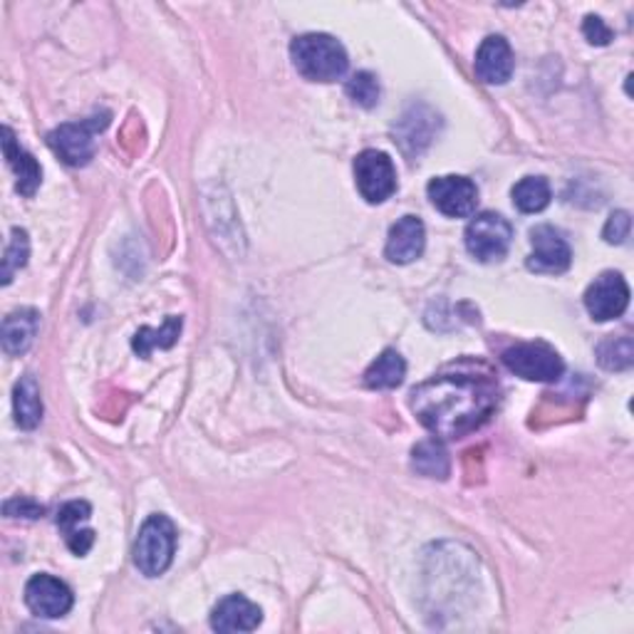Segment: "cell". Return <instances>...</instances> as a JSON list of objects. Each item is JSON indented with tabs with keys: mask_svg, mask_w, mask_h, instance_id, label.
I'll list each match as a JSON object with an SVG mask.
<instances>
[{
	"mask_svg": "<svg viewBox=\"0 0 634 634\" xmlns=\"http://www.w3.org/2000/svg\"><path fill=\"white\" fill-rule=\"evenodd\" d=\"M410 404L436 439H461L496 412L499 382L483 362L464 360L414 386Z\"/></svg>",
	"mask_w": 634,
	"mask_h": 634,
	"instance_id": "obj_1",
	"label": "cell"
},
{
	"mask_svg": "<svg viewBox=\"0 0 634 634\" xmlns=\"http://www.w3.org/2000/svg\"><path fill=\"white\" fill-rule=\"evenodd\" d=\"M290 60L310 82H335L348 72V50L325 32H308L290 42Z\"/></svg>",
	"mask_w": 634,
	"mask_h": 634,
	"instance_id": "obj_2",
	"label": "cell"
},
{
	"mask_svg": "<svg viewBox=\"0 0 634 634\" xmlns=\"http://www.w3.org/2000/svg\"><path fill=\"white\" fill-rule=\"evenodd\" d=\"M177 551V525L164 513H154L144 521L134 541V565L147 577H159L169 571Z\"/></svg>",
	"mask_w": 634,
	"mask_h": 634,
	"instance_id": "obj_3",
	"label": "cell"
},
{
	"mask_svg": "<svg viewBox=\"0 0 634 634\" xmlns=\"http://www.w3.org/2000/svg\"><path fill=\"white\" fill-rule=\"evenodd\" d=\"M110 124V112L102 117H90L82 122L60 124L48 134V144L68 167H88L94 157L97 134Z\"/></svg>",
	"mask_w": 634,
	"mask_h": 634,
	"instance_id": "obj_4",
	"label": "cell"
},
{
	"mask_svg": "<svg viewBox=\"0 0 634 634\" xmlns=\"http://www.w3.org/2000/svg\"><path fill=\"white\" fill-rule=\"evenodd\" d=\"M466 251L476 258L479 263H496L509 255L513 243V225L501 217V213H479L469 221L466 233Z\"/></svg>",
	"mask_w": 634,
	"mask_h": 634,
	"instance_id": "obj_5",
	"label": "cell"
},
{
	"mask_svg": "<svg viewBox=\"0 0 634 634\" xmlns=\"http://www.w3.org/2000/svg\"><path fill=\"white\" fill-rule=\"evenodd\" d=\"M503 364L515 378L529 382H557L565 372V362L551 345L545 342H525L503 352Z\"/></svg>",
	"mask_w": 634,
	"mask_h": 634,
	"instance_id": "obj_6",
	"label": "cell"
},
{
	"mask_svg": "<svg viewBox=\"0 0 634 634\" xmlns=\"http://www.w3.org/2000/svg\"><path fill=\"white\" fill-rule=\"evenodd\" d=\"M354 184L368 203H384L396 191V169L390 154L364 149L354 159Z\"/></svg>",
	"mask_w": 634,
	"mask_h": 634,
	"instance_id": "obj_7",
	"label": "cell"
},
{
	"mask_svg": "<svg viewBox=\"0 0 634 634\" xmlns=\"http://www.w3.org/2000/svg\"><path fill=\"white\" fill-rule=\"evenodd\" d=\"M429 201L449 219H469L479 207V189L469 177H436L426 187Z\"/></svg>",
	"mask_w": 634,
	"mask_h": 634,
	"instance_id": "obj_8",
	"label": "cell"
},
{
	"mask_svg": "<svg viewBox=\"0 0 634 634\" xmlns=\"http://www.w3.org/2000/svg\"><path fill=\"white\" fill-rule=\"evenodd\" d=\"M630 305V285L625 278L615 271H607L595 278L585 290V308L593 320L607 322L625 315Z\"/></svg>",
	"mask_w": 634,
	"mask_h": 634,
	"instance_id": "obj_9",
	"label": "cell"
},
{
	"mask_svg": "<svg viewBox=\"0 0 634 634\" xmlns=\"http://www.w3.org/2000/svg\"><path fill=\"white\" fill-rule=\"evenodd\" d=\"M26 605L30 607L32 615L46 617V620H58L64 617L74 605V595L68 587V583H62L60 577L40 573L32 575L26 585Z\"/></svg>",
	"mask_w": 634,
	"mask_h": 634,
	"instance_id": "obj_10",
	"label": "cell"
},
{
	"mask_svg": "<svg viewBox=\"0 0 634 634\" xmlns=\"http://www.w3.org/2000/svg\"><path fill=\"white\" fill-rule=\"evenodd\" d=\"M531 255H529V271L533 273H565L573 263L571 243L563 239L561 231L553 225H535L531 231Z\"/></svg>",
	"mask_w": 634,
	"mask_h": 634,
	"instance_id": "obj_11",
	"label": "cell"
},
{
	"mask_svg": "<svg viewBox=\"0 0 634 634\" xmlns=\"http://www.w3.org/2000/svg\"><path fill=\"white\" fill-rule=\"evenodd\" d=\"M424 245H426V229L422 219L402 217L390 229V235H386L384 255L396 265H406L414 263L416 258H422Z\"/></svg>",
	"mask_w": 634,
	"mask_h": 634,
	"instance_id": "obj_12",
	"label": "cell"
},
{
	"mask_svg": "<svg viewBox=\"0 0 634 634\" xmlns=\"http://www.w3.org/2000/svg\"><path fill=\"white\" fill-rule=\"evenodd\" d=\"M90 515L92 506L88 501H70L58 511V529L64 543H68L70 551L78 557L88 555L90 547L94 545V531L88 529Z\"/></svg>",
	"mask_w": 634,
	"mask_h": 634,
	"instance_id": "obj_13",
	"label": "cell"
},
{
	"mask_svg": "<svg viewBox=\"0 0 634 634\" xmlns=\"http://www.w3.org/2000/svg\"><path fill=\"white\" fill-rule=\"evenodd\" d=\"M515 68L513 50L503 36H489L476 52V74L486 84H506Z\"/></svg>",
	"mask_w": 634,
	"mask_h": 634,
	"instance_id": "obj_14",
	"label": "cell"
},
{
	"mask_svg": "<svg viewBox=\"0 0 634 634\" xmlns=\"http://www.w3.org/2000/svg\"><path fill=\"white\" fill-rule=\"evenodd\" d=\"M263 622V612L249 597L229 595L211 612V627L217 632H253Z\"/></svg>",
	"mask_w": 634,
	"mask_h": 634,
	"instance_id": "obj_15",
	"label": "cell"
},
{
	"mask_svg": "<svg viewBox=\"0 0 634 634\" xmlns=\"http://www.w3.org/2000/svg\"><path fill=\"white\" fill-rule=\"evenodd\" d=\"M3 154L8 159V167L13 169V174L18 179L16 189L20 197H28V199L36 197V191L40 189V181H42V169L38 164V159L18 144V139L10 127L3 129Z\"/></svg>",
	"mask_w": 634,
	"mask_h": 634,
	"instance_id": "obj_16",
	"label": "cell"
},
{
	"mask_svg": "<svg viewBox=\"0 0 634 634\" xmlns=\"http://www.w3.org/2000/svg\"><path fill=\"white\" fill-rule=\"evenodd\" d=\"M40 332V313L32 308H20L13 310L3 320V352L8 358H20L26 354L32 342H36Z\"/></svg>",
	"mask_w": 634,
	"mask_h": 634,
	"instance_id": "obj_17",
	"label": "cell"
},
{
	"mask_svg": "<svg viewBox=\"0 0 634 634\" xmlns=\"http://www.w3.org/2000/svg\"><path fill=\"white\" fill-rule=\"evenodd\" d=\"M181 328H184V320L179 315H169L161 328H139L132 340V350L139 354V358L147 360L157 348L159 350L174 348L179 342Z\"/></svg>",
	"mask_w": 634,
	"mask_h": 634,
	"instance_id": "obj_18",
	"label": "cell"
},
{
	"mask_svg": "<svg viewBox=\"0 0 634 634\" xmlns=\"http://www.w3.org/2000/svg\"><path fill=\"white\" fill-rule=\"evenodd\" d=\"M406 362L396 350H384L364 372V384L370 390H396L404 382Z\"/></svg>",
	"mask_w": 634,
	"mask_h": 634,
	"instance_id": "obj_19",
	"label": "cell"
},
{
	"mask_svg": "<svg viewBox=\"0 0 634 634\" xmlns=\"http://www.w3.org/2000/svg\"><path fill=\"white\" fill-rule=\"evenodd\" d=\"M13 412H16V424L20 429H36L42 419V400H40V386L38 382L26 374L23 380L16 384L13 390Z\"/></svg>",
	"mask_w": 634,
	"mask_h": 634,
	"instance_id": "obj_20",
	"label": "cell"
},
{
	"mask_svg": "<svg viewBox=\"0 0 634 634\" xmlns=\"http://www.w3.org/2000/svg\"><path fill=\"white\" fill-rule=\"evenodd\" d=\"M513 207L521 213H541L551 203V184L543 177H525L511 191Z\"/></svg>",
	"mask_w": 634,
	"mask_h": 634,
	"instance_id": "obj_21",
	"label": "cell"
},
{
	"mask_svg": "<svg viewBox=\"0 0 634 634\" xmlns=\"http://www.w3.org/2000/svg\"><path fill=\"white\" fill-rule=\"evenodd\" d=\"M414 469L419 474H424L429 479H446L449 476V454L442 446V442H422L414 449Z\"/></svg>",
	"mask_w": 634,
	"mask_h": 634,
	"instance_id": "obj_22",
	"label": "cell"
},
{
	"mask_svg": "<svg viewBox=\"0 0 634 634\" xmlns=\"http://www.w3.org/2000/svg\"><path fill=\"white\" fill-rule=\"evenodd\" d=\"M28 255H30L28 231L13 229L6 255H3V285H10V281H13V275L20 271V268H26Z\"/></svg>",
	"mask_w": 634,
	"mask_h": 634,
	"instance_id": "obj_23",
	"label": "cell"
},
{
	"mask_svg": "<svg viewBox=\"0 0 634 634\" xmlns=\"http://www.w3.org/2000/svg\"><path fill=\"white\" fill-rule=\"evenodd\" d=\"M348 94L354 104L364 107V110H372V107L380 104V82L374 78L372 72H354L352 78L348 80Z\"/></svg>",
	"mask_w": 634,
	"mask_h": 634,
	"instance_id": "obj_24",
	"label": "cell"
},
{
	"mask_svg": "<svg viewBox=\"0 0 634 634\" xmlns=\"http://www.w3.org/2000/svg\"><path fill=\"white\" fill-rule=\"evenodd\" d=\"M600 364L605 370H627L632 364V340L630 338H610L607 342L597 348Z\"/></svg>",
	"mask_w": 634,
	"mask_h": 634,
	"instance_id": "obj_25",
	"label": "cell"
},
{
	"mask_svg": "<svg viewBox=\"0 0 634 634\" xmlns=\"http://www.w3.org/2000/svg\"><path fill=\"white\" fill-rule=\"evenodd\" d=\"M630 229H632V219L627 211H615L605 223V241L612 245H620L630 239Z\"/></svg>",
	"mask_w": 634,
	"mask_h": 634,
	"instance_id": "obj_26",
	"label": "cell"
},
{
	"mask_svg": "<svg viewBox=\"0 0 634 634\" xmlns=\"http://www.w3.org/2000/svg\"><path fill=\"white\" fill-rule=\"evenodd\" d=\"M3 511H6L8 519H40V515L46 513V509L38 506L36 501H30V499H26V496H18V499L6 501Z\"/></svg>",
	"mask_w": 634,
	"mask_h": 634,
	"instance_id": "obj_27",
	"label": "cell"
},
{
	"mask_svg": "<svg viewBox=\"0 0 634 634\" xmlns=\"http://www.w3.org/2000/svg\"><path fill=\"white\" fill-rule=\"evenodd\" d=\"M583 32H585V38L593 42V46H610V40H612V30L605 26V20L597 18V16L585 18Z\"/></svg>",
	"mask_w": 634,
	"mask_h": 634,
	"instance_id": "obj_28",
	"label": "cell"
}]
</instances>
